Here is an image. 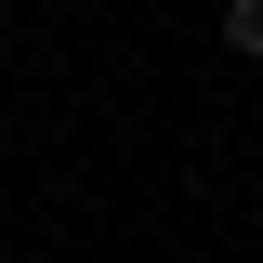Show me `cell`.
<instances>
[{"mask_svg": "<svg viewBox=\"0 0 263 263\" xmlns=\"http://www.w3.org/2000/svg\"><path fill=\"white\" fill-rule=\"evenodd\" d=\"M211 27H224V53H237V66H263V0H224Z\"/></svg>", "mask_w": 263, "mask_h": 263, "instance_id": "6da1fadb", "label": "cell"}]
</instances>
